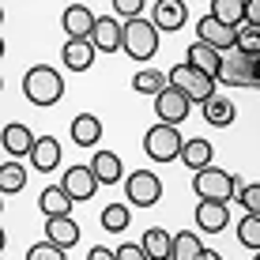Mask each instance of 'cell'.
I'll return each instance as SVG.
<instances>
[{"label":"cell","mask_w":260,"mask_h":260,"mask_svg":"<svg viewBox=\"0 0 260 260\" xmlns=\"http://www.w3.org/2000/svg\"><path fill=\"white\" fill-rule=\"evenodd\" d=\"M102 121H98V113H76L68 124V136L76 147H98V140H102Z\"/></svg>","instance_id":"15"},{"label":"cell","mask_w":260,"mask_h":260,"mask_svg":"<svg viewBox=\"0 0 260 260\" xmlns=\"http://www.w3.org/2000/svg\"><path fill=\"white\" fill-rule=\"evenodd\" d=\"M238 204H241V211H245V215H256V219H260V181H253V185H241Z\"/></svg>","instance_id":"33"},{"label":"cell","mask_w":260,"mask_h":260,"mask_svg":"<svg viewBox=\"0 0 260 260\" xmlns=\"http://www.w3.org/2000/svg\"><path fill=\"white\" fill-rule=\"evenodd\" d=\"M94 42L91 38H68L64 42V49H60V60H64V68L68 72H87L94 64Z\"/></svg>","instance_id":"16"},{"label":"cell","mask_w":260,"mask_h":260,"mask_svg":"<svg viewBox=\"0 0 260 260\" xmlns=\"http://www.w3.org/2000/svg\"><path fill=\"white\" fill-rule=\"evenodd\" d=\"M211 158H215V147H211V140H204V136H192V140H185V147H181V158L177 162H185L192 170V174H200V170H211Z\"/></svg>","instance_id":"19"},{"label":"cell","mask_w":260,"mask_h":260,"mask_svg":"<svg viewBox=\"0 0 260 260\" xmlns=\"http://www.w3.org/2000/svg\"><path fill=\"white\" fill-rule=\"evenodd\" d=\"M91 170H94L98 185H121L124 181V162H121L117 151H98L91 158Z\"/></svg>","instance_id":"21"},{"label":"cell","mask_w":260,"mask_h":260,"mask_svg":"<svg viewBox=\"0 0 260 260\" xmlns=\"http://www.w3.org/2000/svg\"><path fill=\"white\" fill-rule=\"evenodd\" d=\"M46 241H53L57 249H68L79 241V222L76 219H46Z\"/></svg>","instance_id":"23"},{"label":"cell","mask_w":260,"mask_h":260,"mask_svg":"<svg viewBox=\"0 0 260 260\" xmlns=\"http://www.w3.org/2000/svg\"><path fill=\"white\" fill-rule=\"evenodd\" d=\"M185 19H189V4H181V0H155L151 4V23L158 30H181Z\"/></svg>","instance_id":"13"},{"label":"cell","mask_w":260,"mask_h":260,"mask_svg":"<svg viewBox=\"0 0 260 260\" xmlns=\"http://www.w3.org/2000/svg\"><path fill=\"white\" fill-rule=\"evenodd\" d=\"M238 53L249 60H260V26H241L238 30Z\"/></svg>","instance_id":"32"},{"label":"cell","mask_w":260,"mask_h":260,"mask_svg":"<svg viewBox=\"0 0 260 260\" xmlns=\"http://www.w3.org/2000/svg\"><path fill=\"white\" fill-rule=\"evenodd\" d=\"M196 226L204 230V234H222L226 230V222H230V208L226 204H211V200H200L196 204Z\"/></svg>","instance_id":"17"},{"label":"cell","mask_w":260,"mask_h":260,"mask_svg":"<svg viewBox=\"0 0 260 260\" xmlns=\"http://www.w3.org/2000/svg\"><path fill=\"white\" fill-rule=\"evenodd\" d=\"M98 222H102V230H110V234H124L128 222H132V211H128V204H106Z\"/></svg>","instance_id":"29"},{"label":"cell","mask_w":260,"mask_h":260,"mask_svg":"<svg viewBox=\"0 0 260 260\" xmlns=\"http://www.w3.org/2000/svg\"><path fill=\"white\" fill-rule=\"evenodd\" d=\"M23 98L30 106H38V110L57 106L60 98H64V79H60V72L49 68V64L26 68V76H23Z\"/></svg>","instance_id":"1"},{"label":"cell","mask_w":260,"mask_h":260,"mask_svg":"<svg viewBox=\"0 0 260 260\" xmlns=\"http://www.w3.org/2000/svg\"><path fill=\"white\" fill-rule=\"evenodd\" d=\"M253 260H260V253H256V256H253Z\"/></svg>","instance_id":"41"},{"label":"cell","mask_w":260,"mask_h":260,"mask_svg":"<svg viewBox=\"0 0 260 260\" xmlns=\"http://www.w3.org/2000/svg\"><path fill=\"white\" fill-rule=\"evenodd\" d=\"M124 192H128L132 208H155V204L162 200V181H158V174H151V170H132V174L124 177Z\"/></svg>","instance_id":"6"},{"label":"cell","mask_w":260,"mask_h":260,"mask_svg":"<svg viewBox=\"0 0 260 260\" xmlns=\"http://www.w3.org/2000/svg\"><path fill=\"white\" fill-rule=\"evenodd\" d=\"M60 189H64L72 200H91L94 189H98V177H94V170L91 162H76V166H68L64 170V177H60Z\"/></svg>","instance_id":"7"},{"label":"cell","mask_w":260,"mask_h":260,"mask_svg":"<svg viewBox=\"0 0 260 260\" xmlns=\"http://www.w3.org/2000/svg\"><path fill=\"white\" fill-rule=\"evenodd\" d=\"M117 260H151V256L143 253L140 241H124V245H117Z\"/></svg>","instance_id":"36"},{"label":"cell","mask_w":260,"mask_h":260,"mask_svg":"<svg viewBox=\"0 0 260 260\" xmlns=\"http://www.w3.org/2000/svg\"><path fill=\"white\" fill-rule=\"evenodd\" d=\"M91 42H94L98 53H117V49H124V23H117L113 15H98V26H94Z\"/></svg>","instance_id":"14"},{"label":"cell","mask_w":260,"mask_h":260,"mask_svg":"<svg viewBox=\"0 0 260 260\" xmlns=\"http://www.w3.org/2000/svg\"><path fill=\"white\" fill-rule=\"evenodd\" d=\"M57 162H60V140L57 136H38V143L30 151V166L49 174V170H57Z\"/></svg>","instance_id":"22"},{"label":"cell","mask_w":260,"mask_h":260,"mask_svg":"<svg viewBox=\"0 0 260 260\" xmlns=\"http://www.w3.org/2000/svg\"><path fill=\"white\" fill-rule=\"evenodd\" d=\"M192 192L200 196V200H211V204H230V200H238L241 181L234 174H226V170L211 166V170L192 174Z\"/></svg>","instance_id":"2"},{"label":"cell","mask_w":260,"mask_h":260,"mask_svg":"<svg viewBox=\"0 0 260 260\" xmlns=\"http://www.w3.org/2000/svg\"><path fill=\"white\" fill-rule=\"evenodd\" d=\"M170 87V76H162L158 68H140L136 76H132V91H140V94H151V98H158Z\"/></svg>","instance_id":"26"},{"label":"cell","mask_w":260,"mask_h":260,"mask_svg":"<svg viewBox=\"0 0 260 260\" xmlns=\"http://www.w3.org/2000/svg\"><path fill=\"white\" fill-rule=\"evenodd\" d=\"M38 208L46 219H72V208H76V200L60 189V185H49V189H42L38 196Z\"/></svg>","instance_id":"18"},{"label":"cell","mask_w":260,"mask_h":260,"mask_svg":"<svg viewBox=\"0 0 260 260\" xmlns=\"http://www.w3.org/2000/svg\"><path fill=\"white\" fill-rule=\"evenodd\" d=\"M124 53L140 64H147L158 53V26L151 19H128L124 23Z\"/></svg>","instance_id":"3"},{"label":"cell","mask_w":260,"mask_h":260,"mask_svg":"<svg viewBox=\"0 0 260 260\" xmlns=\"http://www.w3.org/2000/svg\"><path fill=\"white\" fill-rule=\"evenodd\" d=\"M219 83L222 87H256L253 79V60L245 57V53H226V60H222V72H219Z\"/></svg>","instance_id":"10"},{"label":"cell","mask_w":260,"mask_h":260,"mask_svg":"<svg viewBox=\"0 0 260 260\" xmlns=\"http://www.w3.org/2000/svg\"><path fill=\"white\" fill-rule=\"evenodd\" d=\"M140 245H143V253H147L151 260H170L174 256V234L162 226H151L147 234L140 238Z\"/></svg>","instance_id":"24"},{"label":"cell","mask_w":260,"mask_h":260,"mask_svg":"<svg viewBox=\"0 0 260 260\" xmlns=\"http://www.w3.org/2000/svg\"><path fill=\"white\" fill-rule=\"evenodd\" d=\"M238 241L245 249H256V253H260V219H256V215L238 219Z\"/></svg>","instance_id":"31"},{"label":"cell","mask_w":260,"mask_h":260,"mask_svg":"<svg viewBox=\"0 0 260 260\" xmlns=\"http://www.w3.org/2000/svg\"><path fill=\"white\" fill-rule=\"evenodd\" d=\"M211 19H219L230 30H241L245 26V0H211Z\"/></svg>","instance_id":"25"},{"label":"cell","mask_w":260,"mask_h":260,"mask_svg":"<svg viewBox=\"0 0 260 260\" xmlns=\"http://www.w3.org/2000/svg\"><path fill=\"white\" fill-rule=\"evenodd\" d=\"M23 185H26V170L15 158H4V166H0V189H4V196L23 192Z\"/></svg>","instance_id":"30"},{"label":"cell","mask_w":260,"mask_h":260,"mask_svg":"<svg viewBox=\"0 0 260 260\" xmlns=\"http://www.w3.org/2000/svg\"><path fill=\"white\" fill-rule=\"evenodd\" d=\"M200 260H222V256H219V253H215V249H208V253H204Z\"/></svg>","instance_id":"39"},{"label":"cell","mask_w":260,"mask_h":260,"mask_svg":"<svg viewBox=\"0 0 260 260\" xmlns=\"http://www.w3.org/2000/svg\"><path fill=\"white\" fill-rule=\"evenodd\" d=\"M87 260H117V249H106V245H94L91 253H87Z\"/></svg>","instance_id":"38"},{"label":"cell","mask_w":260,"mask_h":260,"mask_svg":"<svg viewBox=\"0 0 260 260\" xmlns=\"http://www.w3.org/2000/svg\"><path fill=\"white\" fill-rule=\"evenodd\" d=\"M222 53L219 49H211V46H204V42H192L189 46V57H185V64H192L196 72H204V76H211V79H219V72H222Z\"/></svg>","instance_id":"20"},{"label":"cell","mask_w":260,"mask_h":260,"mask_svg":"<svg viewBox=\"0 0 260 260\" xmlns=\"http://www.w3.org/2000/svg\"><path fill=\"white\" fill-rule=\"evenodd\" d=\"M0 143H4V155L8 158H30V151H34V132L26 128L23 121H12V124H4V136H0Z\"/></svg>","instance_id":"12"},{"label":"cell","mask_w":260,"mask_h":260,"mask_svg":"<svg viewBox=\"0 0 260 260\" xmlns=\"http://www.w3.org/2000/svg\"><path fill=\"white\" fill-rule=\"evenodd\" d=\"M253 79H256V87H260V60H253Z\"/></svg>","instance_id":"40"},{"label":"cell","mask_w":260,"mask_h":260,"mask_svg":"<svg viewBox=\"0 0 260 260\" xmlns=\"http://www.w3.org/2000/svg\"><path fill=\"white\" fill-rule=\"evenodd\" d=\"M245 26H260V0H245Z\"/></svg>","instance_id":"37"},{"label":"cell","mask_w":260,"mask_h":260,"mask_svg":"<svg viewBox=\"0 0 260 260\" xmlns=\"http://www.w3.org/2000/svg\"><path fill=\"white\" fill-rule=\"evenodd\" d=\"M181 132L174 128V124H155V128H147V136H143V151H147V158H155V162H174V158H181Z\"/></svg>","instance_id":"5"},{"label":"cell","mask_w":260,"mask_h":260,"mask_svg":"<svg viewBox=\"0 0 260 260\" xmlns=\"http://www.w3.org/2000/svg\"><path fill=\"white\" fill-rule=\"evenodd\" d=\"M208 249H204V241L192 234V230H177L174 234V256L170 260H200Z\"/></svg>","instance_id":"27"},{"label":"cell","mask_w":260,"mask_h":260,"mask_svg":"<svg viewBox=\"0 0 260 260\" xmlns=\"http://www.w3.org/2000/svg\"><path fill=\"white\" fill-rule=\"evenodd\" d=\"M170 87H174V91H181L189 102H200V106H208L211 98H215V79L204 76V72H196L192 64L170 68Z\"/></svg>","instance_id":"4"},{"label":"cell","mask_w":260,"mask_h":260,"mask_svg":"<svg viewBox=\"0 0 260 260\" xmlns=\"http://www.w3.org/2000/svg\"><path fill=\"white\" fill-rule=\"evenodd\" d=\"M110 8L117 15H124V23H128V19H140V12H143V8H151V4H143V0H113Z\"/></svg>","instance_id":"35"},{"label":"cell","mask_w":260,"mask_h":260,"mask_svg":"<svg viewBox=\"0 0 260 260\" xmlns=\"http://www.w3.org/2000/svg\"><path fill=\"white\" fill-rule=\"evenodd\" d=\"M60 26H64L68 38H91L94 26H98V15L87 4H68L64 15H60Z\"/></svg>","instance_id":"11"},{"label":"cell","mask_w":260,"mask_h":260,"mask_svg":"<svg viewBox=\"0 0 260 260\" xmlns=\"http://www.w3.org/2000/svg\"><path fill=\"white\" fill-rule=\"evenodd\" d=\"M196 42H204V46H211L219 53H234L238 49V30H230V26H222L219 19L204 15V19L196 23Z\"/></svg>","instance_id":"8"},{"label":"cell","mask_w":260,"mask_h":260,"mask_svg":"<svg viewBox=\"0 0 260 260\" xmlns=\"http://www.w3.org/2000/svg\"><path fill=\"white\" fill-rule=\"evenodd\" d=\"M26 260H64V249H57L53 241H34L26 249Z\"/></svg>","instance_id":"34"},{"label":"cell","mask_w":260,"mask_h":260,"mask_svg":"<svg viewBox=\"0 0 260 260\" xmlns=\"http://www.w3.org/2000/svg\"><path fill=\"white\" fill-rule=\"evenodd\" d=\"M189 110H192V102L185 98L181 91H174V87H166L162 94L155 98V113H158V124H185L189 121Z\"/></svg>","instance_id":"9"},{"label":"cell","mask_w":260,"mask_h":260,"mask_svg":"<svg viewBox=\"0 0 260 260\" xmlns=\"http://www.w3.org/2000/svg\"><path fill=\"white\" fill-rule=\"evenodd\" d=\"M234 113H238L234 102H230V98H219V94H215L211 102L204 106V121H208L211 128H226V124L234 121Z\"/></svg>","instance_id":"28"}]
</instances>
